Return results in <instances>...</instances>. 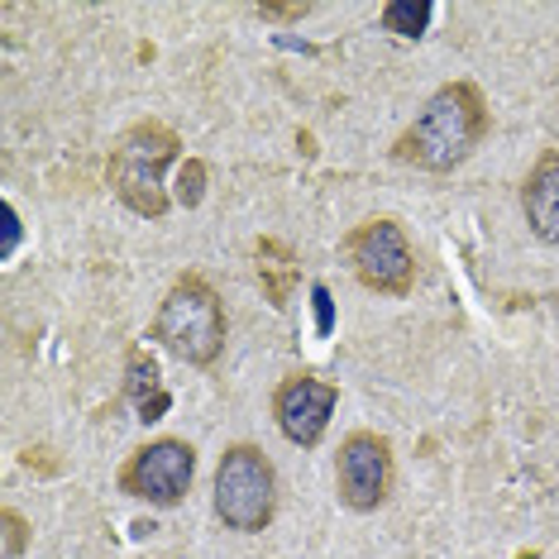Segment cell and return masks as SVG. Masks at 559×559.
<instances>
[{"label": "cell", "instance_id": "cell-13", "mask_svg": "<svg viewBox=\"0 0 559 559\" xmlns=\"http://www.w3.org/2000/svg\"><path fill=\"white\" fill-rule=\"evenodd\" d=\"M201 197H206V163H201V158H187L182 173H177V201L192 211V206H201Z\"/></svg>", "mask_w": 559, "mask_h": 559}, {"label": "cell", "instance_id": "cell-6", "mask_svg": "<svg viewBox=\"0 0 559 559\" xmlns=\"http://www.w3.org/2000/svg\"><path fill=\"white\" fill-rule=\"evenodd\" d=\"M192 474H197V450L187 440H148L120 468V492L154 507H177L192 488Z\"/></svg>", "mask_w": 559, "mask_h": 559}, {"label": "cell", "instance_id": "cell-17", "mask_svg": "<svg viewBox=\"0 0 559 559\" xmlns=\"http://www.w3.org/2000/svg\"><path fill=\"white\" fill-rule=\"evenodd\" d=\"M316 311H321V330H330V292L316 287Z\"/></svg>", "mask_w": 559, "mask_h": 559}, {"label": "cell", "instance_id": "cell-8", "mask_svg": "<svg viewBox=\"0 0 559 559\" xmlns=\"http://www.w3.org/2000/svg\"><path fill=\"white\" fill-rule=\"evenodd\" d=\"M340 402V388L325 383V378L316 373H297V378H283L273 392V416H277V430L301 444V450H311V444H321L325 426H330V412H335Z\"/></svg>", "mask_w": 559, "mask_h": 559}, {"label": "cell", "instance_id": "cell-10", "mask_svg": "<svg viewBox=\"0 0 559 559\" xmlns=\"http://www.w3.org/2000/svg\"><path fill=\"white\" fill-rule=\"evenodd\" d=\"M124 392H130V402L139 406V421H163V412H168V388H163V378H158V364L148 359L144 349H134L130 354V364H124Z\"/></svg>", "mask_w": 559, "mask_h": 559}, {"label": "cell", "instance_id": "cell-9", "mask_svg": "<svg viewBox=\"0 0 559 559\" xmlns=\"http://www.w3.org/2000/svg\"><path fill=\"white\" fill-rule=\"evenodd\" d=\"M521 211L545 245H559V148H545L521 182Z\"/></svg>", "mask_w": 559, "mask_h": 559}, {"label": "cell", "instance_id": "cell-4", "mask_svg": "<svg viewBox=\"0 0 559 559\" xmlns=\"http://www.w3.org/2000/svg\"><path fill=\"white\" fill-rule=\"evenodd\" d=\"M277 512V474L259 444H230L215 464V516L230 531H263Z\"/></svg>", "mask_w": 559, "mask_h": 559}, {"label": "cell", "instance_id": "cell-2", "mask_svg": "<svg viewBox=\"0 0 559 559\" xmlns=\"http://www.w3.org/2000/svg\"><path fill=\"white\" fill-rule=\"evenodd\" d=\"M177 154H182V139H177L168 124H158V120L130 124V130L110 144V158H106L110 192L134 215H144V221H163L173 206L163 177H168Z\"/></svg>", "mask_w": 559, "mask_h": 559}, {"label": "cell", "instance_id": "cell-5", "mask_svg": "<svg viewBox=\"0 0 559 559\" xmlns=\"http://www.w3.org/2000/svg\"><path fill=\"white\" fill-rule=\"evenodd\" d=\"M345 259L354 277L378 297H406L416 287V249L402 225L388 221V215L354 225L345 235Z\"/></svg>", "mask_w": 559, "mask_h": 559}, {"label": "cell", "instance_id": "cell-12", "mask_svg": "<svg viewBox=\"0 0 559 559\" xmlns=\"http://www.w3.org/2000/svg\"><path fill=\"white\" fill-rule=\"evenodd\" d=\"M436 5L430 0H388L383 5V29L388 34H402V39H421Z\"/></svg>", "mask_w": 559, "mask_h": 559}, {"label": "cell", "instance_id": "cell-7", "mask_svg": "<svg viewBox=\"0 0 559 559\" xmlns=\"http://www.w3.org/2000/svg\"><path fill=\"white\" fill-rule=\"evenodd\" d=\"M335 488H340V502L354 507V512L383 507L392 492V444L383 436H373V430H354L340 444Z\"/></svg>", "mask_w": 559, "mask_h": 559}, {"label": "cell", "instance_id": "cell-1", "mask_svg": "<svg viewBox=\"0 0 559 559\" xmlns=\"http://www.w3.org/2000/svg\"><path fill=\"white\" fill-rule=\"evenodd\" d=\"M488 134V100L474 82H444L436 96L421 106V116L402 130L392 144V158L406 168L426 173H450L478 148V139Z\"/></svg>", "mask_w": 559, "mask_h": 559}, {"label": "cell", "instance_id": "cell-11", "mask_svg": "<svg viewBox=\"0 0 559 559\" xmlns=\"http://www.w3.org/2000/svg\"><path fill=\"white\" fill-rule=\"evenodd\" d=\"M259 277L269 283L273 307H287V287L297 283V259H292V249H283L277 239H263L259 245Z\"/></svg>", "mask_w": 559, "mask_h": 559}, {"label": "cell", "instance_id": "cell-15", "mask_svg": "<svg viewBox=\"0 0 559 559\" xmlns=\"http://www.w3.org/2000/svg\"><path fill=\"white\" fill-rule=\"evenodd\" d=\"M311 15V5H259V20H283V24H292V20H307Z\"/></svg>", "mask_w": 559, "mask_h": 559}, {"label": "cell", "instance_id": "cell-14", "mask_svg": "<svg viewBox=\"0 0 559 559\" xmlns=\"http://www.w3.org/2000/svg\"><path fill=\"white\" fill-rule=\"evenodd\" d=\"M0 521H5V559H20V550H24V516L15 512V507H5V512H0Z\"/></svg>", "mask_w": 559, "mask_h": 559}, {"label": "cell", "instance_id": "cell-3", "mask_svg": "<svg viewBox=\"0 0 559 559\" xmlns=\"http://www.w3.org/2000/svg\"><path fill=\"white\" fill-rule=\"evenodd\" d=\"M154 340L182 364L206 368L225 349V301L201 273H182L154 316Z\"/></svg>", "mask_w": 559, "mask_h": 559}, {"label": "cell", "instance_id": "cell-16", "mask_svg": "<svg viewBox=\"0 0 559 559\" xmlns=\"http://www.w3.org/2000/svg\"><path fill=\"white\" fill-rule=\"evenodd\" d=\"M0 215H5V245H0V253H10V249H15V239H20V215H15V206H10V201L0 206Z\"/></svg>", "mask_w": 559, "mask_h": 559}]
</instances>
